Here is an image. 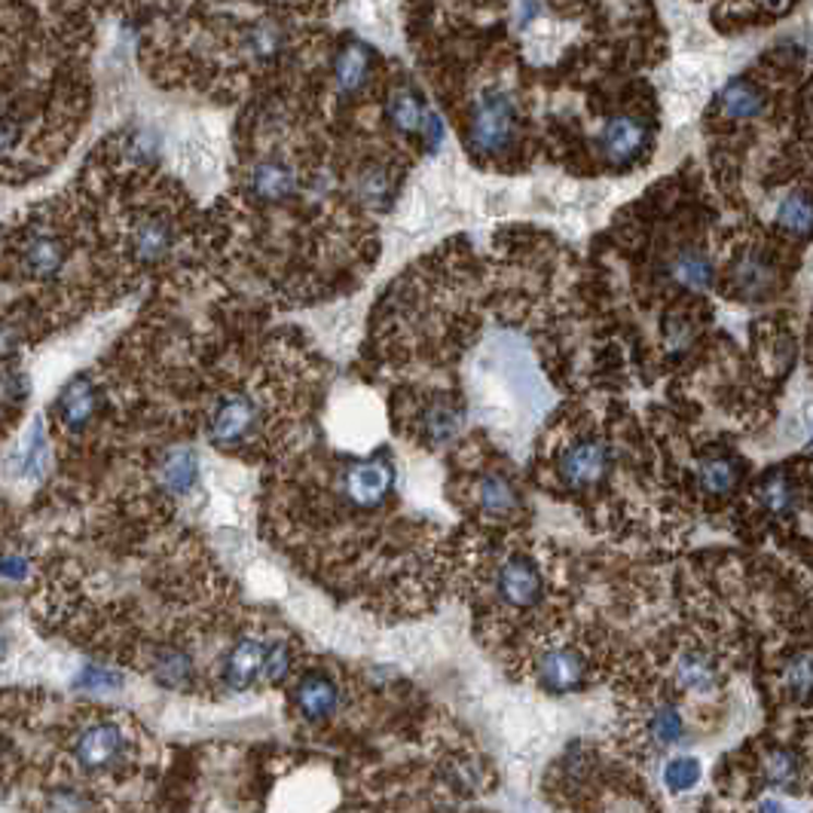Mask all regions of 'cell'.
<instances>
[{
  "mask_svg": "<svg viewBox=\"0 0 813 813\" xmlns=\"http://www.w3.org/2000/svg\"><path fill=\"white\" fill-rule=\"evenodd\" d=\"M521 132V117L505 93H483L471 108L468 144L477 156H502L511 151Z\"/></svg>",
  "mask_w": 813,
  "mask_h": 813,
  "instance_id": "1",
  "label": "cell"
},
{
  "mask_svg": "<svg viewBox=\"0 0 813 813\" xmlns=\"http://www.w3.org/2000/svg\"><path fill=\"white\" fill-rule=\"evenodd\" d=\"M395 480H398L395 462L388 459L385 453H373L368 459L346 462V468L339 475V487H343V495L352 507L376 511L392 495Z\"/></svg>",
  "mask_w": 813,
  "mask_h": 813,
  "instance_id": "2",
  "label": "cell"
},
{
  "mask_svg": "<svg viewBox=\"0 0 813 813\" xmlns=\"http://www.w3.org/2000/svg\"><path fill=\"white\" fill-rule=\"evenodd\" d=\"M263 431V407L248 392H230L217 400L208 416V434L224 450H242L254 444Z\"/></svg>",
  "mask_w": 813,
  "mask_h": 813,
  "instance_id": "3",
  "label": "cell"
},
{
  "mask_svg": "<svg viewBox=\"0 0 813 813\" xmlns=\"http://www.w3.org/2000/svg\"><path fill=\"white\" fill-rule=\"evenodd\" d=\"M129 755V737H125L123 725L101 719L86 725L74 740V762L80 770L86 774H105L120 767Z\"/></svg>",
  "mask_w": 813,
  "mask_h": 813,
  "instance_id": "4",
  "label": "cell"
},
{
  "mask_svg": "<svg viewBox=\"0 0 813 813\" xmlns=\"http://www.w3.org/2000/svg\"><path fill=\"white\" fill-rule=\"evenodd\" d=\"M609 471H612V453H609V444L599 438H582L569 444L557 459V477L563 480V487H572V490L599 487Z\"/></svg>",
  "mask_w": 813,
  "mask_h": 813,
  "instance_id": "5",
  "label": "cell"
},
{
  "mask_svg": "<svg viewBox=\"0 0 813 813\" xmlns=\"http://www.w3.org/2000/svg\"><path fill=\"white\" fill-rule=\"evenodd\" d=\"M599 156L602 163L614 171L633 169L645 156L648 147V129H645L643 117L636 113H618L599 132Z\"/></svg>",
  "mask_w": 813,
  "mask_h": 813,
  "instance_id": "6",
  "label": "cell"
},
{
  "mask_svg": "<svg viewBox=\"0 0 813 813\" xmlns=\"http://www.w3.org/2000/svg\"><path fill=\"white\" fill-rule=\"evenodd\" d=\"M492 587H495V597L505 602L507 609H533L541 602L545 597V578H541V569L536 566L533 557L526 553H514L502 560V566L495 569V578H492Z\"/></svg>",
  "mask_w": 813,
  "mask_h": 813,
  "instance_id": "7",
  "label": "cell"
},
{
  "mask_svg": "<svg viewBox=\"0 0 813 813\" xmlns=\"http://www.w3.org/2000/svg\"><path fill=\"white\" fill-rule=\"evenodd\" d=\"M780 266L765 254L762 248H746L731 266H728V288L740 300H765L780 288Z\"/></svg>",
  "mask_w": 813,
  "mask_h": 813,
  "instance_id": "8",
  "label": "cell"
},
{
  "mask_svg": "<svg viewBox=\"0 0 813 813\" xmlns=\"http://www.w3.org/2000/svg\"><path fill=\"white\" fill-rule=\"evenodd\" d=\"M536 675L538 685L553 694L578 691L587 682V658L572 645H553L538 658Z\"/></svg>",
  "mask_w": 813,
  "mask_h": 813,
  "instance_id": "9",
  "label": "cell"
},
{
  "mask_svg": "<svg viewBox=\"0 0 813 813\" xmlns=\"http://www.w3.org/2000/svg\"><path fill=\"white\" fill-rule=\"evenodd\" d=\"M294 706L309 721H324L337 713L339 689L337 682L322 670H309L294 685Z\"/></svg>",
  "mask_w": 813,
  "mask_h": 813,
  "instance_id": "10",
  "label": "cell"
},
{
  "mask_svg": "<svg viewBox=\"0 0 813 813\" xmlns=\"http://www.w3.org/2000/svg\"><path fill=\"white\" fill-rule=\"evenodd\" d=\"M297 187H300L297 171L285 159H278V156H266V159L254 163L248 169V193L254 200L288 202L297 193Z\"/></svg>",
  "mask_w": 813,
  "mask_h": 813,
  "instance_id": "11",
  "label": "cell"
},
{
  "mask_svg": "<svg viewBox=\"0 0 813 813\" xmlns=\"http://www.w3.org/2000/svg\"><path fill=\"white\" fill-rule=\"evenodd\" d=\"M68 254L71 251L64 246L62 236L37 230L19 248V263H22V270L32 278H52L62 273V266L68 263Z\"/></svg>",
  "mask_w": 813,
  "mask_h": 813,
  "instance_id": "12",
  "label": "cell"
},
{
  "mask_svg": "<svg viewBox=\"0 0 813 813\" xmlns=\"http://www.w3.org/2000/svg\"><path fill=\"white\" fill-rule=\"evenodd\" d=\"M98 414V388L89 376H77L64 385L62 395L56 398V419L62 422L64 431L77 434L83 431Z\"/></svg>",
  "mask_w": 813,
  "mask_h": 813,
  "instance_id": "13",
  "label": "cell"
},
{
  "mask_svg": "<svg viewBox=\"0 0 813 813\" xmlns=\"http://www.w3.org/2000/svg\"><path fill=\"white\" fill-rule=\"evenodd\" d=\"M175 248V224L166 215H147L129 236V251L141 266L159 263Z\"/></svg>",
  "mask_w": 813,
  "mask_h": 813,
  "instance_id": "14",
  "label": "cell"
},
{
  "mask_svg": "<svg viewBox=\"0 0 813 813\" xmlns=\"http://www.w3.org/2000/svg\"><path fill=\"white\" fill-rule=\"evenodd\" d=\"M740 456H731V453H709L701 459L697 465V487L713 495V499H728L740 490L743 477H746V465H740Z\"/></svg>",
  "mask_w": 813,
  "mask_h": 813,
  "instance_id": "15",
  "label": "cell"
},
{
  "mask_svg": "<svg viewBox=\"0 0 813 813\" xmlns=\"http://www.w3.org/2000/svg\"><path fill=\"white\" fill-rule=\"evenodd\" d=\"M477 507L492 521H507L521 511L517 483L505 471H487L477 477Z\"/></svg>",
  "mask_w": 813,
  "mask_h": 813,
  "instance_id": "16",
  "label": "cell"
},
{
  "mask_svg": "<svg viewBox=\"0 0 813 813\" xmlns=\"http://www.w3.org/2000/svg\"><path fill=\"white\" fill-rule=\"evenodd\" d=\"M263 655H266V643L246 636L232 645L224 658V682L232 691H248L263 675Z\"/></svg>",
  "mask_w": 813,
  "mask_h": 813,
  "instance_id": "17",
  "label": "cell"
},
{
  "mask_svg": "<svg viewBox=\"0 0 813 813\" xmlns=\"http://www.w3.org/2000/svg\"><path fill=\"white\" fill-rule=\"evenodd\" d=\"M755 502L765 511L767 517H789L796 514L798 502H801V487H798L796 475L789 468H774L762 477V483L755 487Z\"/></svg>",
  "mask_w": 813,
  "mask_h": 813,
  "instance_id": "18",
  "label": "cell"
},
{
  "mask_svg": "<svg viewBox=\"0 0 813 813\" xmlns=\"http://www.w3.org/2000/svg\"><path fill=\"white\" fill-rule=\"evenodd\" d=\"M716 108H719L721 120L746 123V120L758 117L765 110V89L752 77H734L721 89Z\"/></svg>",
  "mask_w": 813,
  "mask_h": 813,
  "instance_id": "19",
  "label": "cell"
},
{
  "mask_svg": "<svg viewBox=\"0 0 813 813\" xmlns=\"http://www.w3.org/2000/svg\"><path fill=\"white\" fill-rule=\"evenodd\" d=\"M370 77H373V49L368 44L352 40V44L339 49L337 59H334V80H337L339 93H361L370 83Z\"/></svg>",
  "mask_w": 813,
  "mask_h": 813,
  "instance_id": "20",
  "label": "cell"
},
{
  "mask_svg": "<svg viewBox=\"0 0 813 813\" xmlns=\"http://www.w3.org/2000/svg\"><path fill=\"white\" fill-rule=\"evenodd\" d=\"M156 477H159L163 490H169L171 495H184L193 490V483L200 477V459L190 446H171L156 465Z\"/></svg>",
  "mask_w": 813,
  "mask_h": 813,
  "instance_id": "21",
  "label": "cell"
},
{
  "mask_svg": "<svg viewBox=\"0 0 813 813\" xmlns=\"http://www.w3.org/2000/svg\"><path fill=\"white\" fill-rule=\"evenodd\" d=\"M675 682L685 691L706 694L719 685V663L704 648H689L675 660Z\"/></svg>",
  "mask_w": 813,
  "mask_h": 813,
  "instance_id": "22",
  "label": "cell"
},
{
  "mask_svg": "<svg viewBox=\"0 0 813 813\" xmlns=\"http://www.w3.org/2000/svg\"><path fill=\"white\" fill-rule=\"evenodd\" d=\"M385 117L388 123L398 129L400 135H419L422 125L429 120V110L422 105V98L414 86H398L385 98Z\"/></svg>",
  "mask_w": 813,
  "mask_h": 813,
  "instance_id": "23",
  "label": "cell"
},
{
  "mask_svg": "<svg viewBox=\"0 0 813 813\" xmlns=\"http://www.w3.org/2000/svg\"><path fill=\"white\" fill-rule=\"evenodd\" d=\"M670 276L685 291H704L713 282V261L706 258L704 248H685L670 261Z\"/></svg>",
  "mask_w": 813,
  "mask_h": 813,
  "instance_id": "24",
  "label": "cell"
},
{
  "mask_svg": "<svg viewBox=\"0 0 813 813\" xmlns=\"http://www.w3.org/2000/svg\"><path fill=\"white\" fill-rule=\"evenodd\" d=\"M154 679L166 689H187L196 679V667L193 658L187 655L184 648L166 645L154 655Z\"/></svg>",
  "mask_w": 813,
  "mask_h": 813,
  "instance_id": "25",
  "label": "cell"
},
{
  "mask_svg": "<svg viewBox=\"0 0 813 813\" xmlns=\"http://www.w3.org/2000/svg\"><path fill=\"white\" fill-rule=\"evenodd\" d=\"M19 475L40 480L49 471V446L44 419H34L32 429L25 434V441L19 446Z\"/></svg>",
  "mask_w": 813,
  "mask_h": 813,
  "instance_id": "26",
  "label": "cell"
},
{
  "mask_svg": "<svg viewBox=\"0 0 813 813\" xmlns=\"http://www.w3.org/2000/svg\"><path fill=\"white\" fill-rule=\"evenodd\" d=\"M462 426V414L450 404V400H431L426 404V410L419 416V431L431 438V441H446L453 438Z\"/></svg>",
  "mask_w": 813,
  "mask_h": 813,
  "instance_id": "27",
  "label": "cell"
},
{
  "mask_svg": "<svg viewBox=\"0 0 813 813\" xmlns=\"http://www.w3.org/2000/svg\"><path fill=\"white\" fill-rule=\"evenodd\" d=\"M777 224H780L786 232L798 236V239H808V232H811V202H808V193H804V190H792V193L777 205Z\"/></svg>",
  "mask_w": 813,
  "mask_h": 813,
  "instance_id": "28",
  "label": "cell"
},
{
  "mask_svg": "<svg viewBox=\"0 0 813 813\" xmlns=\"http://www.w3.org/2000/svg\"><path fill=\"white\" fill-rule=\"evenodd\" d=\"M648 734L658 746H673L682 740L685 734V725H682V716L675 713V706H658L648 719Z\"/></svg>",
  "mask_w": 813,
  "mask_h": 813,
  "instance_id": "29",
  "label": "cell"
},
{
  "mask_svg": "<svg viewBox=\"0 0 813 813\" xmlns=\"http://www.w3.org/2000/svg\"><path fill=\"white\" fill-rule=\"evenodd\" d=\"M765 777L767 782H774L777 789H792L801 774V765L796 762V755L786 750H770L765 755Z\"/></svg>",
  "mask_w": 813,
  "mask_h": 813,
  "instance_id": "30",
  "label": "cell"
},
{
  "mask_svg": "<svg viewBox=\"0 0 813 813\" xmlns=\"http://www.w3.org/2000/svg\"><path fill=\"white\" fill-rule=\"evenodd\" d=\"M291 648L288 643H270L266 645V655H263V679L270 682V685H278V682H285L288 673H291Z\"/></svg>",
  "mask_w": 813,
  "mask_h": 813,
  "instance_id": "31",
  "label": "cell"
},
{
  "mask_svg": "<svg viewBox=\"0 0 813 813\" xmlns=\"http://www.w3.org/2000/svg\"><path fill=\"white\" fill-rule=\"evenodd\" d=\"M697 780H701V762L691 758V755H679V758H673V762L667 765V770H663V782H667L673 792H685V789H691Z\"/></svg>",
  "mask_w": 813,
  "mask_h": 813,
  "instance_id": "32",
  "label": "cell"
},
{
  "mask_svg": "<svg viewBox=\"0 0 813 813\" xmlns=\"http://www.w3.org/2000/svg\"><path fill=\"white\" fill-rule=\"evenodd\" d=\"M123 685V675L117 670H108V667H98V663H89L83 673L77 675V689H89V691H113Z\"/></svg>",
  "mask_w": 813,
  "mask_h": 813,
  "instance_id": "33",
  "label": "cell"
},
{
  "mask_svg": "<svg viewBox=\"0 0 813 813\" xmlns=\"http://www.w3.org/2000/svg\"><path fill=\"white\" fill-rule=\"evenodd\" d=\"M0 575H7V578H25L28 575V563H25V557H0Z\"/></svg>",
  "mask_w": 813,
  "mask_h": 813,
  "instance_id": "34",
  "label": "cell"
},
{
  "mask_svg": "<svg viewBox=\"0 0 813 813\" xmlns=\"http://www.w3.org/2000/svg\"><path fill=\"white\" fill-rule=\"evenodd\" d=\"M758 813H792V811H786V808H782L780 801H762V808H758Z\"/></svg>",
  "mask_w": 813,
  "mask_h": 813,
  "instance_id": "35",
  "label": "cell"
}]
</instances>
